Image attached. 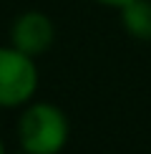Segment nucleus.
I'll use <instances>...</instances> for the list:
<instances>
[{"label":"nucleus","mask_w":151,"mask_h":154,"mask_svg":"<svg viewBox=\"0 0 151 154\" xmlns=\"http://www.w3.org/2000/svg\"><path fill=\"white\" fill-rule=\"evenodd\" d=\"M123 30L136 41H151V0H131L118 10Z\"/></svg>","instance_id":"obj_4"},{"label":"nucleus","mask_w":151,"mask_h":154,"mask_svg":"<svg viewBox=\"0 0 151 154\" xmlns=\"http://www.w3.org/2000/svg\"><path fill=\"white\" fill-rule=\"evenodd\" d=\"M38 91L35 58L15 46H0V109L30 104Z\"/></svg>","instance_id":"obj_2"},{"label":"nucleus","mask_w":151,"mask_h":154,"mask_svg":"<svg viewBox=\"0 0 151 154\" xmlns=\"http://www.w3.org/2000/svg\"><path fill=\"white\" fill-rule=\"evenodd\" d=\"M0 154H5V144H3V139H0Z\"/></svg>","instance_id":"obj_6"},{"label":"nucleus","mask_w":151,"mask_h":154,"mask_svg":"<svg viewBox=\"0 0 151 154\" xmlns=\"http://www.w3.org/2000/svg\"><path fill=\"white\" fill-rule=\"evenodd\" d=\"M55 41V25L43 10H25L10 25V46H15L23 53L38 56L48 53Z\"/></svg>","instance_id":"obj_3"},{"label":"nucleus","mask_w":151,"mask_h":154,"mask_svg":"<svg viewBox=\"0 0 151 154\" xmlns=\"http://www.w3.org/2000/svg\"><path fill=\"white\" fill-rule=\"evenodd\" d=\"M98 5H106V8H116V10H121L123 5H129L131 0H96Z\"/></svg>","instance_id":"obj_5"},{"label":"nucleus","mask_w":151,"mask_h":154,"mask_svg":"<svg viewBox=\"0 0 151 154\" xmlns=\"http://www.w3.org/2000/svg\"><path fill=\"white\" fill-rule=\"evenodd\" d=\"M71 137V124L61 106L30 101L18 116V144L23 154H61Z\"/></svg>","instance_id":"obj_1"}]
</instances>
